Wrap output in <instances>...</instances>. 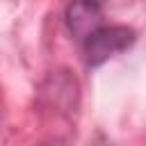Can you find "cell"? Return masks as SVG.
Returning <instances> with one entry per match:
<instances>
[{
  "label": "cell",
  "mask_w": 146,
  "mask_h": 146,
  "mask_svg": "<svg viewBox=\"0 0 146 146\" xmlns=\"http://www.w3.org/2000/svg\"><path fill=\"white\" fill-rule=\"evenodd\" d=\"M66 30L80 43L89 32L103 25V5L100 0H73L66 7Z\"/></svg>",
  "instance_id": "cell-2"
},
{
  "label": "cell",
  "mask_w": 146,
  "mask_h": 146,
  "mask_svg": "<svg viewBox=\"0 0 146 146\" xmlns=\"http://www.w3.org/2000/svg\"><path fill=\"white\" fill-rule=\"evenodd\" d=\"M135 43V30L128 25H98L94 32H89L80 46H82V55L87 66L96 68L100 64H105L110 57L128 50Z\"/></svg>",
  "instance_id": "cell-1"
}]
</instances>
